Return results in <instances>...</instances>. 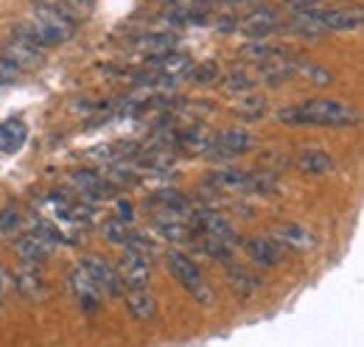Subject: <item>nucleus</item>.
I'll use <instances>...</instances> for the list:
<instances>
[{"instance_id": "412c9836", "label": "nucleus", "mask_w": 364, "mask_h": 347, "mask_svg": "<svg viewBox=\"0 0 364 347\" xmlns=\"http://www.w3.org/2000/svg\"><path fill=\"white\" fill-rule=\"evenodd\" d=\"M174 43H177L174 34H160V31H154V34H140L135 40V48L140 53H146V56H166V53H171Z\"/></svg>"}, {"instance_id": "2eb2a0df", "label": "nucleus", "mask_w": 364, "mask_h": 347, "mask_svg": "<svg viewBox=\"0 0 364 347\" xmlns=\"http://www.w3.org/2000/svg\"><path fill=\"white\" fill-rule=\"evenodd\" d=\"M14 247H17V255L26 260V263H46L50 258V252H53V244L46 241L43 235H37V233L20 235Z\"/></svg>"}, {"instance_id": "f257e3e1", "label": "nucleus", "mask_w": 364, "mask_h": 347, "mask_svg": "<svg viewBox=\"0 0 364 347\" xmlns=\"http://www.w3.org/2000/svg\"><path fill=\"white\" fill-rule=\"evenodd\" d=\"M20 31H28V34H14V37L31 45H62L73 37L76 20L65 14L53 0H37L31 11V23L20 26Z\"/></svg>"}, {"instance_id": "a878e982", "label": "nucleus", "mask_w": 364, "mask_h": 347, "mask_svg": "<svg viewBox=\"0 0 364 347\" xmlns=\"http://www.w3.org/2000/svg\"><path fill=\"white\" fill-rule=\"evenodd\" d=\"M14 277H17V289H20L28 300H34V297H43V294H46V283H43V277H40L34 269H28V266H26V269H20Z\"/></svg>"}, {"instance_id": "cd10ccee", "label": "nucleus", "mask_w": 364, "mask_h": 347, "mask_svg": "<svg viewBox=\"0 0 364 347\" xmlns=\"http://www.w3.org/2000/svg\"><path fill=\"white\" fill-rule=\"evenodd\" d=\"M222 90H225L228 95H238V98H244V95H250V92L255 90V79H250L247 73L235 70V73H230L228 79L222 82Z\"/></svg>"}, {"instance_id": "a211bd4d", "label": "nucleus", "mask_w": 364, "mask_h": 347, "mask_svg": "<svg viewBox=\"0 0 364 347\" xmlns=\"http://www.w3.org/2000/svg\"><path fill=\"white\" fill-rule=\"evenodd\" d=\"M154 68L163 73V79L177 82V79H185L191 73L193 62L185 53H166V56H154Z\"/></svg>"}, {"instance_id": "7ed1b4c3", "label": "nucleus", "mask_w": 364, "mask_h": 347, "mask_svg": "<svg viewBox=\"0 0 364 347\" xmlns=\"http://www.w3.org/2000/svg\"><path fill=\"white\" fill-rule=\"evenodd\" d=\"M166 266L174 274V280H180V286H185L202 305H210V289L205 286L202 269L196 266V260L188 258L180 250H168L166 252Z\"/></svg>"}, {"instance_id": "393cba45", "label": "nucleus", "mask_w": 364, "mask_h": 347, "mask_svg": "<svg viewBox=\"0 0 364 347\" xmlns=\"http://www.w3.org/2000/svg\"><path fill=\"white\" fill-rule=\"evenodd\" d=\"M228 274H230V286H232L241 297H247V294H252V292L261 289V280H258L252 272H247L244 266H232V263H230Z\"/></svg>"}, {"instance_id": "b1692460", "label": "nucleus", "mask_w": 364, "mask_h": 347, "mask_svg": "<svg viewBox=\"0 0 364 347\" xmlns=\"http://www.w3.org/2000/svg\"><path fill=\"white\" fill-rule=\"evenodd\" d=\"M291 68H294V73L297 76H306L311 85L317 87H328L333 82V76H331V70H325V68H319L314 62H309V59H300V56H291Z\"/></svg>"}, {"instance_id": "5701e85b", "label": "nucleus", "mask_w": 364, "mask_h": 347, "mask_svg": "<svg viewBox=\"0 0 364 347\" xmlns=\"http://www.w3.org/2000/svg\"><path fill=\"white\" fill-rule=\"evenodd\" d=\"M127 308H129V314L135 316L137 322H149V319L157 316V300L149 292H132L127 297Z\"/></svg>"}, {"instance_id": "0eeeda50", "label": "nucleus", "mask_w": 364, "mask_h": 347, "mask_svg": "<svg viewBox=\"0 0 364 347\" xmlns=\"http://www.w3.org/2000/svg\"><path fill=\"white\" fill-rule=\"evenodd\" d=\"M82 269L92 277V283L101 289V294H109V297H121L124 294V283L115 272V266H109L101 255H87L82 260Z\"/></svg>"}, {"instance_id": "e433bc0d", "label": "nucleus", "mask_w": 364, "mask_h": 347, "mask_svg": "<svg viewBox=\"0 0 364 347\" xmlns=\"http://www.w3.org/2000/svg\"><path fill=\"white\" fill-rule=\"evenodd\" d=\"M11 79H14V73H11V70H9V68L0 62V85H9Z\"/></svg>"}, {"instance_id": "f8f14e48", "label": "nucleus", "mask_w": 364, "mask_h": 347, "mask_svg": "<svg viewBox=\"0 0 364 347\" xmlns=\"http://www.w3.org/2000/svg\"><path fill=\"white\" fill-rule=\"evenodd\" d=\"M70 292H73V297L79 300V305L85 308V311H98L101 308V289L92 283V277L82 269V266H76L73 272H70Z\"/></svg>"}, {"instance_id": "f03ea898", "label": "nucleus", "mask_w": 364, "mask_h": 347, "mask_svg": "<svg viewBox=\"0 0 364 347\" xmlns=\"http://www.w3.org/2000/svg\"><path fill=\"white\" fill-rule=\"evenodd\" d=\"M277 121L289 124V127H353L356 124V112L342 101L311 98V101H306L300 107L280 110Z\"/></svg>"}, {"instance_id": "6ab92c4d", "label": "nucleus", "mask_w": 364, "mask_h": 347, "mask_svg": "<svg viewBox=\"0 0 364 347\" xmlns=\"http://www.w3.org/2000/svg\"><path fill=\"white\" fill-rule=\"evenodd\" d=\"M208 185L219 188V191H247L250 188V171H241V169H219V171H210Z\"/></svg>"}, {"instance_id": "9d476101", "label": "nucleus", "mask_w": 364, "mask_h": 347, "mask_svg": "<svg viewBox=\"0 0 364 347\" xmlns=\"http://www.w3.org/2000/svg\"><path fill=\"white\" fill-rule=\"evenodd\" d=\"M0 62H3L11 73H17V70H31V68H37V65L43 62V56H40L37 45L14 37L11 43H6V48H3V59H0Z\"/></svg>"}, {"instance_id": "1a4fd4ad", "label": "nucleus", "mask_w": 364, "mask_h": 347, "mask_svg": "<svg viewBox=\"0 0 364 347\" xmlns=\"http://www.w3.org/2000/svg\"><path fill=\"white\" fill-rule=\"evenodd\" d=\"M328 31H356L362 28V9H311L309 11Z\"/></svg>"}, {"instance_id": "72a5a7b5", "label": "nucleus", "mask_w": 364, "mask_h": 347, "mask_svg": "<svg viewBox=\"0 0 364 347\" xmlns=\"http://www.w3.org/2000/svg\"><path fill=\"white\" fill-rule=\"evenodd\" d=\"M14 292H17V277L6 266H0V303H6Z\"/></svg>"}, {"instance_id": "7c9ffc66", "label": "nucleus", "mask_w": 364, "mask_h": 347, "mask_svg": "<svg viewBox=\"0 0 364 347\" xmlns=\"http://www.w3.org/2000/svg\"><path fill=\"white\" fill-rule=\"evenodd\" d=\"M188 76H191V82H193V85L205 87V85H213V82L222 76V68H219L216 62H202V65H193Z\"/></svg>"}, {"instance_id": "bb28decb", "label": "nucleus", "mask_w": 364, "mask_h": 347, "mask_svg": "<svg viewBox=\"0 0 364 347\" xmlns=\"http://www.w3.org/2000/svg\"><path fill=\"white\" fill-rule=\"evenodd\" d=\"M101 235L109 241V244H115V247H127L129 244V227L124 224V221H118V218H107L104 224H101Z\"/></svg>"}, {"instance_id": "6e6552de", "label": "nucleus", "mask_w": 364, "mask_h": 347, "mask_svg": "<svg viewBox=\"0 0 364 347\" xmlns=\"http://www.w3.org/2000/svg\"><path fill=\"white\" fill-rule=\"evenodd\" d=\"M277 26H280V14H277V9H272V6H258L241 23H235V28H241V34H247L255 43H261L264 37H269Z\"/></svg>"}, {"instance_id": "c9c22d12", "label": "nucleus", "mask_w": 364, "mask_h": 347, "mask_svg": "<svg viewBox=\"0 0 364 347\" xmlns=\"http://www.w3.org/2000/svg\"><path fill=\"white\" fill-rule=\"evenodd\" d=\"M14 230H20V216L11 210H3L0 213V233H14Z\"/></svg>"}, {"instance_id": "aec40b11", "label": "nucleus", "mask_w": 364, "mask_h": 347, "mask_svg": "<svg viewBox=\"0 0 364 347\" xmlns=\"http://www.w3.org/2000/svg\"><path fill=\"white\" fill-rule=\"evenodd\" d=\"M26 140H28V127H26L23 121L11 118V121H3V124H0V151L14 154V151L23 149Z\"/></svg>"}, {"instance_id": "4be33fe9", "label": "nucleus", "mask_w": 364, "mask_h": 347, "mask_svg": "<svg viewBox=\"0 0 364 347\" xmlns=\"http://www.w3.org/2000/svg\"><path fill=\"white\" fill-rule=\"evenodd\" d=\"M277 241H283L286 247H291L297 252H306V250L314 247V235L306 227H300V224H283V227H277Z\"/></svg>"}, {"instance_id": "423d86ee", "label": "nucleus", "mask_w": 364, "mask_h": 347, "mask_svg": "<svg viewBox=\"0 0 364 347\" xmlns=\"http://www.w3.org/2000/svg\"><path fill=\"white\" fill-rule=\"evenodd\" d=\"M124 289H132V292H143L151 280V263L146 258H140L137 252L127 250L121 258H118V266H115Z\"/></svg>"}, {"instance_id": "f704fd0d", "label": "nucleus", "mask_w": 364, "mask_h": 347, "mask_svg": "<svg viewBox=\"0 0 364 347\" xmlns=\"http://www.w3.org/2000/svg\"><path fill=\"white\" fill-rule=\"evenodd\" d=\"M115 218L118 221H124V224H132V218H135V205L129 202V199H115Z\"/></svg>"}, {"instance_id": "473e14b6", "label": "nucleus", "mask_w": 364, "mask_h": 347, "mask_svg": "<svg viewBox=\"0 0 364 347\" xmlns=\"http://www.w3.org/2000/svg\"><path fill=\"white\" fill-rule=\"evenodd\" d=\"M267 112V98L264 95H244L238 98V115L241 118H261Z\"/></svg>"}, {"instance_id": "39448f33", "label": "nucleus", "mask_w": 364, "mask_h": 347, "mask_svg": "<svg viewBox=\"0 0 364 347\" xmlns=\"http://www.w3.org/2000/svg\"><path fill=\"white\" fill-rule=\"evenodd\" d=\"M188 224H191V230H193L196 235H202V238L225 241V244H230V247L238 241L235 227H232L225 216L213 213V210H193V213H191V218H188Z\"/></svg>"}, {"instance_id": "c756f323", "label": "nucleus", "mask_w": 364, "mask_h": 347, "mask_svg": "<svg viewBox=\"0 0 364 347\" xmlns=\"http://www.w3.org/2000/svg\"><path fill=\"white\" fill-rule=\"evenodd\" d=\"M199 252H205L208 258L219 260V263H225V266H230V263H232V247H230V244H225V241L202 238V244H199Z\"/></svg>"}, {"instance_id": "9b49d317", "label": "nucleus", "mask_w": 364, "mask_h": 347, "mask_svg": "<svg viewBox=\"0 0 364 347\" xmlns=\"http://www.w3.org/2000/svg\"><path fill=\"white\" fill-rule=\"evenodd\" d=\"M244 252H247V258L252 260V263L267 266V269H272V266H277V263L283 260L280 244L272 241V238H267V235H252V238H247V241H244Z\"/></svg>"}, {"instance_id": "dca6fc26", "label": "nucleus", "mask_w": 364, "mask_h": 347, "mask_svg": "<svg viewBox=\"0 0 364 347\" xmlns=\"http://www.w3.org/2000/svg\"><path fill=\"white\" fill-rule=\"evenodd\" d=\"M70 182L79 191V196H85V199H104L112 191L109 182H104L95 171H73L70 174Z\"/></svg>"}, {"instance_id": "20e7f679", "label": "nucleus", "mask_w": 364, "mask_h": 347, "mask_svg": "<svg viewBox=\"0 0 364 347\" xmlns=\"http://www.w3.org/2000/svg\"><path fill=\"white\" fill-rule=\"evenodd\" d=\"M252 146H255V137L247 129H225L213 137V143L205 151V157L216 160V163H225V160H232V157L250 151Z\"/></svg>"}, {"instance_id": "c85d7f7f", "label": "nucleus", "mask_w": 364, "mask_h": 347, "mask_svg": "<svg viewBox=\"0 0 364 347\" xmlns=\"http://www.w3.org/2000/svg\"><path fill=\"white\" fill-rule=\"evenodd\" d=\"M289 28L297 34V37H322V26H319L317 20L309 14V11H303V14H294V20L289 23Z\"/></svg>"}, {"instance_id": "2f4dec72", "label": "nucleus", "mask_w": 364, "mask_h": 347, "mask_svg": "<svg viewBox=\"0 0 364 347\" xmlns=\"http://www.w3.org/2000/svg\"><path fill=\"white\" fill-rule=\"evenodd\" d=\"M238 53L247 56V59L267 62V59H274V56H283L286 50H283V48H274V45H267V43H250V45H244Z\"/></svg>"}, {"instance_id": "f3484780", "label": "nucleus", "mask_w": 364, "mask_h": 347, "mask_svg": "<svg viewBox=\"0 0 364 347\" xmlns=\"http://www.w3.org/2000/svg\"><path fill=\"white\" fill-rule=\"evenodd\" d=\"M154 230H157L160 238H166V241H171V244H185V241H191V235H196V233L191 230V224L182 221L180 216L154 218Z\"/></svg>"}, {"instance_id": "4468645a", "label": "nucleus", "mask_w": 364, "mask_h": 347, "mask_svg": "<svg viewBox=\"0 0 364 347\" xmlns=\"http://www.w3.org/2000/svg\"><path fill=\"white\" fill-rule=\"evenodd\" d=\"M213 137H216V132L210 129V127L193 124V127H188L185 132L177 134V146H182L188 154H202V157H205V151L210 149Z\"/></svg>"}, {"instance_id": "ddd939ff", "label": "nucleus", "mask_w": 364, "mask_h": 347, "mask_svg": "<svg viewBox=\"0 0 364 347\" xmlns=\"http://www.w3.org/2000/svg\"><path fill=\"white\" fill-rule=\"evenodd\" d=\"M294 169L306 176H325L333 171V157L322 149H303L294 160Z\"/></svg>"}]
</instances>
